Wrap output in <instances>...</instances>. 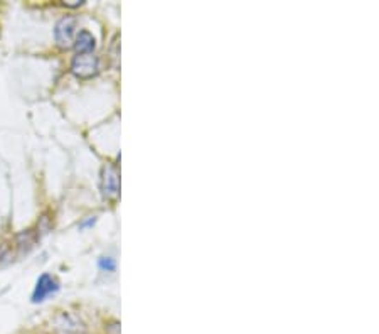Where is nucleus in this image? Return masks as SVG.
<instances>
[{"label": "nucleus", "instance_id": "nucleus-1", "mask_svg": "<svg viewBox=\"0 0 379 334\" xmlns=\"http://www.w3.org/2000/svg\"><path fill=\"white\" fill-rule=\"evenodd\" d=\"M100 71V60L93 53L76 54L71 61V73L80 80H90Z\"/></svg>", "mask_w": 379, "mask_h": 334}, {"label": "nucleus", "instance_id": "nucleus-2", "mask_svg": "<svg viewBox=\"0 0 379 334\" xmlns=\"http://www.w3.org/2000/svg\"><path fill=\"white\" fill-rule=\"evenodd\" d=\"M100 188L106 201H115L120 196V174L113 164L108 163L101 167Z\"/></svg>", "mask_w": 379, "mask_h": 334}, {"label": "nucleus", "instance_id": "nucleus-3", "mask_svg": "<svg viewBox=\"0 0 379 334\" xmlns=\"http://www.w3.org/2000/svg\"><path fill=\"white\" fill-rule=\"evenodd\" d=\"M76 36V19L73 16H64L56 22L54 27V39H56L58 46L62 49H68L73 46Z\"/></svg>", "mask_w": 379, "mask_h": 334}, {"label": "nucleus", "instance_id": "nucleus-4", "mask_svg": "<svg viewBox=\"0 0 379 334\" xmlns=\"http://www.w3.org/2000/svg\"><path fill=\"white\" fill-rule=\"evenodd\" d=\"M60 282H58L56 277L49 274H42L36 282L34 292H32V302L39 304L44 302L49 296H54L58 291H60Z\"/></svg>", "mask_w": 379, "mask_h": 334}, {"label": "nucleus", "instance_id": "nucleus-5", "mask_svg": "<svg viewBox=\"0 0 379 334\" xmlns=\"http://www.w3.org/2000/svg\"><path fill=\"white\" fill-rule=\"evenodd\" d=\"M73 47L76 49V54H86L93 53L95 47H97V39L86 29H81L80 32H76L75 43H73Z\"/></svg>", "mask_w": 379, "mask_h": 334}, {"label": "nucleus", "instance_id": "nucleus-6", "mask_svg": "<svg viewBox=\"0 0 379 334\" xmlns=\"http://www.w3.org/2000/svg\"><path fill=\"white\" fill-rule=\"evenodd\" d=\"M36 241H38V235H36L32 230H24L17 235V245H19L22 253L24 252L27 253L29 250H32Z\"/></svg>", "mask_w": 379, "mask_h": 334}, {"label": "nucleus", "instance_id": "nucleus-7", "mask_svg": "<svg viewBox=\"0 0 379 334\" xmlns=\"http://www.w3.org/2000/svg\"><path fill=\"white\" fill-rule=\"evenodd\" d=\"M98 267H100L103 272H110V274H112V272L117 270V262L113 257H101V259L98 260Z\"/></svg>", "mask_w": 379, "mask_h": 334}, {"label": "nucleus", "instance_id": "nucleus-8", "mask_svg": "<svg viewBox=\"0 0 379 334\" xmlns=\"http://www.w3.org/2000/svg\"><path fill=\"white\" fill-rule=\"evenodd\" d=\"M95 223H97V216H88L84 222L80 223V228L84 230V228H90V226H93Z\"/></svg>", "mask_w": 379, "mask_h": 334}, {"label": "nucleus", "instance_id": "nucleus-9", "mask_svg": "<svg viewBox=\"0 0 379 334\" xmlns=\"http://www.w3.org/2000/svg\"><path fill=\"white\" fill-rule=\"evenodd\" d=\"M66 7H80L83 5V0H73V2H62Z\"/></svg>", "mask_w": 379, "mask_h": 334}]
</instances>
